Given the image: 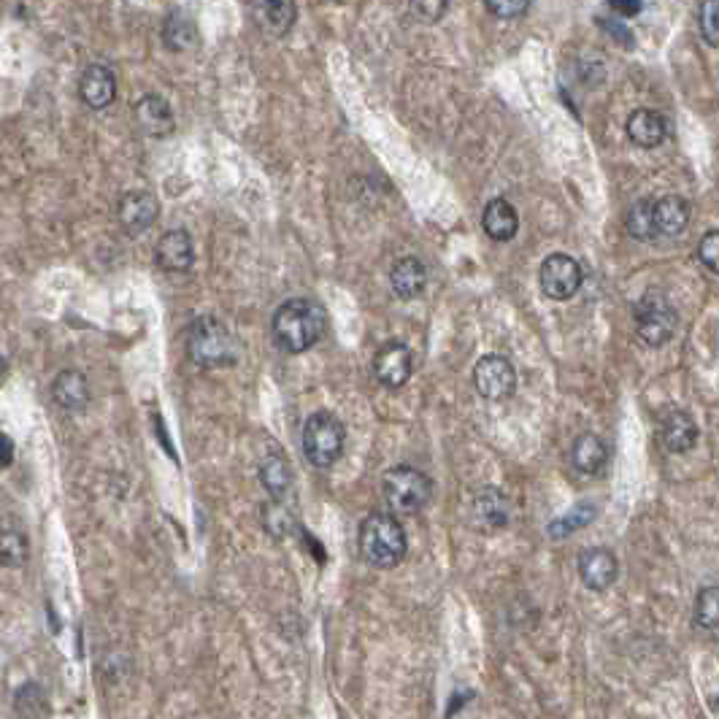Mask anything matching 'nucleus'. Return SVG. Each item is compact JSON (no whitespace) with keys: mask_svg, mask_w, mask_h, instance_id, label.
I'll use <instances>...</instances> for the list:
<instances>
[{"mask_svg":"<svg viewBox=\"0 0 719 719\" xmlns=\"http://www.w3.org/2000/svg\"><path fill=\"white\" fill-rule=\"evenodd\" d=\"M698 260L703 263V268H709L711 274H719V230H711L701 238Z\"/></svg>","mask_w":719,"mask_h":719,"instance_id":"32","label":"nucleus"},{"mask_svg":"<svg viewBox=\"0 0 719 719\" xmlns=\"http://www.w3.org/2000/svg\"><path fill=\"white\" fill-rule=\"evenodd\" d=\"M136 122L146 136L165 138L173 130V111L160 95H146L136 103Z\"/></svg>","mask_w":719,"mask_h":719,"instance_id":"19","label":"nucleus"},{"mask_svg":"<svg viewBox=\"0 0 719 719\" xmlns=\"http://www.w3.org/2000/svg\"><path fill=\"white\" fill-rule=\"evenodd\" d=\"M660 441L668 452L674 455H682V452H690L692 446L698 444V425L695 419L682 409H671L665 411L660 417Z\"/></svg>","mask_w":719,"mask_h":719,"instance_id":"14","label":"nucleus"},{"mask_svg":"<svg viewBox=\"0 0 719 719\" xmlns=\"http://www.w3.org/2000/svg\"><path fill=\"white\" fill-rule=\"evenodd\" d=\"M474 384L487 401H506L517 390V371L503 355H487L476 363Z\"/></svg>","mask_w":719,"mask_h":719,"instance_id":"8","label":"nucleus"},{"mask_svg":"<svg viewBox=\"0 0 719 719\" xmlns=\"http://www.w3.org/2000/svg\"><path fill=\"white\" fill-rule=\"evenodd\" d=\"M357 547H360V555L368 565L395 568L406 557L409 541H406L403 525L392 514H371L360 525Z\"/></svg>","mask_w":719,"mask_h":719,"instance_id":"2","label":"nucleus"},{"mask_svg":"<svg viewBox=\"0 0 719 719\" xmlns=\"http://www.w3.org/2000/svg\"><path fill=\"white\" fill-rule=\"evenodd\" d=\"M446 6H449V0H411V14H414L419 22L433 25V22L444 17Z\"/></svg>","mask_w":719,"mask_h":719,"instance_id":"31","label":"nucleus"},{"mask_svg":"<svg viewBox=\"0 0 719 719\" xmlns=\"http://www.w3.org/2000/svg\"><path fill=\"white\" fill-rule=\"evenodd\" d=\"M119 225L125 228L128 236H141L146 230L152 228L157 222V214H160V203L152 192L136 190L122 195L119 201Z\"/></svg>","mask_w":719,"mask_h":719,"instance_id":"10","label":"nucleus"},{"mask_svg":"<svg viewBox=\"0 0 719 719\" xmlns=\"http://www.w3.org/2000/svg\"><path fill=\"white\" fill-rule=\"evenodd\" d=\"M90 382L82 371H60L52 382V398L60 409L65 411H84L90 406Z\"/></svg>","mask_w":719,"mask_h":719,"instance_id":"15","label":"nucleus"},{"mask_svg":"<svg viewBox=\"0 0 719 719\" xmlns=\"http://www.w3.org/2000/svg\"><path fill=\"white\" fill-rule=\"evenodd\" d=\"M382 495L387 506L398 514H417L433 498V482L428 474L411 465H395L382 476Z\"/></svg>","mask_w":719,"mask_h":719,"instance_id":"5","label":"nucleus"},{"mask_svg":"<svg viewBox=\"0 0 719 719\" xmlns=\"http://www.w3.org/2000/svg\"><path fill=\"white\" fill-rule=\"evenodd\" d=\"M625 225H628V233L636 241H655V198H641L638 203H633Z\"/></svg>","mask_w":719,"mask_h":719,"instance_id":"25","label":"nucleus"},{"mask_svg":"<svg viewBox=\"0 0 719 719\" xmlns=\"http://www.w3.org/2000/svg\"><path fill=\"white\" fill-rule=\"evenodd\" d=\"M260 25L271 36H287L295 25V3L292 0H260Z\"/></svg>","mask_w":719,"mask_h":719,"instance_id":"24","label":"nucleus"},{"mask_svg":"<svg viewBox=\"0 0 719 719\" xmlns=\"http://www.w3.org/2000/svg\"><path fill=\"white\" fill-rule=\"evenodd\" d=\"M411 371H414V357H411L409 346L401 344V341L384 344L374 355L376 382L390 387V390H398L409 382Z\"/></svg>","mask_w":719,"mask_h":719,"instance_id":"9","label":"nucleus"},{"mask_svg":"<svg viewBox=\"0 0 719 719\" xmlns=\"http://www.w3.org/2000/svg\"><path fill=\"white\" fill-rule=\"evenodd\" d=\"M484 233L492 238V241H511V238L519 233V217L514 206L503 198H495V201L487 203L482 217Z\"/></svg>","mask_w":719,"mask_h":719,"instance_id":"22","label":"nucleus"},{"mask_svg":"<svg viewBox=\"0 0 719 719\" xmlns=\"http://www.w3.org/2000/svg\"><path fill=\"white\" fill-rule=\"evenodd\" d=\"M633 319H636L638 338L649 346L668 344L674 338L676 325H679L674 306L665 301V295H660V292L644 295L633 309Z\"/></svg>","mask_w":719,"mask_h":719,"instance_id":"6","label":"nucleus"},{"mask_svg":"<svg viewBox=\"0 0 719 719\" xmlns=\"http://www.w3.org/2000/svg\"><path fill=\"white\" fill-rule=\"evenodd\" d=\"M695 625L703 630L719 628V587H703L695 598Z\"/></svg>","mask_w":719,"mask_h":719,"instance_id":"27","label":"nucleus"},{"mask_svg":"<svg viewBox=\"0 0 719 719\" xmlns=\"http://www.w3.org/2000/svg\"><path fill=\"white\" fill-rule=\"evenodd\" d=\"M328 317L325 309L314 298H290L284 301L274 314L271 333L274 344L287 352V355H303L311 346L319 344V338L325 336Z\"/></svg>","mask_w":719,"mask_h":719,"instance_id":"1","label":"nucleus"},{"mask_svg":"<svg viewBox=\"0 0 719 719\" xmlns=\"http://www.w3.org/2000/svg\"><path fill=\"white\" fill-rule=\"evenodd\" d=\"M698 25H701V36L711 46H719V0H703Z\"/></svg>","mask_w":719,"mask_h":719,"instance_id":"30","label":"nucleus"},{"mask_svg":"<svg viewBox=\"0 0 719 719\" xmlns=\"http://www.w3.org/2000/svg\"><path fill=\"white\" fill-rule=\"evenodd\" d=\"M584 282L582 265L568 255H549L541 263V290L552 301H568L574 298Z\"/></svg>","mask_w":719,"mask_h":719,"instance_id":"7","label":"nucleus"},{"mask_svg":"<svg viewBox=\"0 0 719 719\" xmlns=\"http://www.w3.org/2000/svg\"><path fill=\"white\" fill-rule=\"evenodd\" d=\"M30 547L28 538L17 533V530H3L0 533V565L6 568H22L28 563Z\"/></svg>","mask_w":719,"mask_h":719,"instance_id":"26","label":"nucleus"},{"mask_svg":"<svg viewBox=\"0 0 719 719\" xmlns=\"http://www.w3.org/2000/svg\"><path fill=\"white\" fill-rule=\"evenodd\" d=\"M474 522L484 530H498L509 522V498L495 487H484L476 492L474 506H471Z\"/></svg>","mask_w":719,"mask_h":719,"instance_id":"18","label":"nucleus"},{"mask_svg":"<svg viewBox=\"0 0 719 719\" xmlns=\"http://www.w3.org/2000/svg\"><path fill=\"white\" fill-rule=\"evenodd\" d=\"M609 460V446L603 444L601 436L595 433H582L571 446V465L584 476H592L601 471Z\"/></svg>","mask_w":719,"mask_h":719,"instance_id":"21","label":"nucleus"},{"mask_svg":"<svg viewBox=\"0 0 719 719\" xmlns=\"http://www.w3.org/2000/svg\"><path fill=\"white\" fill-rule=\"evenodd\" d=\"M690 225V203L679 195H663L655 201V230L657 238L682 236Z\"/></svg>","mask_w":719,"mask_h":719,"instance_id":"16","label":"nucleus"},{"mask_svg":"<svg viewBox=\"0 0 719 719\" xmlns=\"http://www.w3.org/2000/svg\"><path fill=\"white\" fill-rule=\"evenodd\" d=\"M390 284L398 298L411 301V298L422 295V290L428 287V268H425V263L419 257H401L398 263L392 265Z\"/></svg>","mask_w":719,"mask_h":719,"instance_id":"17","label":"nucleus"},{"mask_svg":"<svg viewBox=\"0 0 719 719\" xmlns=\"http://www.w3.org/2000/svg\"><path fill=\"white\" fill-rule=\"evenodd\" d=\"M155 260L168 274H187L192 263H195V249H192L190 233L182 228L163 233L155 246Z\"/></svg>","mask_w":719,"mask_h":719,"instance_id":"11","label":"nucleus"},{"mask_svg":"<svg viewBox=\"0 0 719 719\" xmlns=\"http://www.w3.org/2000/svg\"><path fill=\"white\" fill-rule=\"evenodd\" d=\"M6 371H9V365H6V360H3V355H0V382H3Z\"/></svg>","mask_w":719,"mask_h":719,"instance_id":"36","label":"nucleus"},{"mask_svg":"<svg viewBox=\"0 0 719 719\" xmlns=\"http://www.w3.org/2000/svg\"><path fill=\"white\" fill-rule=\"evenodd\" d=\"M498 19H517L528 11L530 0H484Z\"/></svg>","mask_w":719,"mask_h":719,"instance_id":"33","label":"nucleus"},{"mask_svg":"<svg viewBox=\"0 0 719 719\" xmlns=\"http://www.w3.org/2000/svg\"><path fill=\"white\" fill-rule=\"evenodd\" d=\"M303 455L314 468H330L344 455V422L330 411H314L303 425Z\"/></svg>","mask_w":719,"mask_h":719,"instance_id":"4","label":"nucleus"},{"mask_svg":"<svg viewBox=\"0 0 719 719\" xmlns=\"http://www.w3.org/2000/svg\"><path fill=\"white\" fill-rule=\"evenodd\" d=\"M163 41L168 49L182 52V49H187L195 41V25L187 17H182V14H171V17L165 19Z\"/></svg>","mask_w":719,"mask_h":719,"instance_id":"28","label":"nucleus"},{"mask_svg":"<svg viewBox=\"0 0 719 719\" xmlns=\"http://www.w3.org/2000/svg\"><path fill=\"white\" fill-rule=\"evenodd\" d=\"M609 6L619 17H636L644 9V0H609Z\"/></svg>","mask_w":719,"mask_h":719,"instance_id":"34","label":"nucleus"},{"mask_svg":"<svg viewBox=\"0 0 719 719\" xmlns=\"http://www.w3.org/2000/svg\"><path fill=\"white\" fill-rule=\"evenodd\" d=\"M187 355L192 363L209 371L230 368L238 363V341L222 319L203 314L192 322L190 336H187Z\"/></svg>","mask_w":719,"mask_h":719,"instance_id":"3","label":"nucleus"},{"mask_svg":"<svg viewBox=\"0 0 719 719\" xmlns=\"http://www.w3.org/2000/svg\"><path fill=\"white\" fill-rule=\"evenodd\" d=\"M619 574V563L614 552L603 547H592L584 549L579 555V576L587 590L592 592H606L611 584L617 582Z\"/></svg>","mask_w":719,"mask_h":719,"instance_id":"12","label":"nucleus"},{"mask_svg":"<svg viewBox=\"0 0 719 719\" xmlns=\"http://www.w3.org/2000/svg\"><path fill=\"white\" fill-rule=\"evenodd\" d=\"M79 95L90 109H106L117 98V76L109 65H90V68H84L82 79H79Z\"/></svg>","mask_w":719,"mask_h":719,"instance_id":"13","label":"nucleus"},{"mask_svg":"<svg viewBox=\"0 0 719 719\" xmlns=\"http://www.w3.org/2000/svg\"><path fill=\"white\" fill-rule=\"evenodd\" d=\"M592 517H595V509H592L590 503H579L571 514L555 519V522L549 525V533H552V538L571 536V533H576L579 528H584Z\"/></svg>","mask_w":719,"mask_h":719,"instance_id":"29","label":"nucleus"},{"mask_svg":"<svg viewBox=\"0 0 719 719\" xmlns=\"http://www.w3.org/2000/svg\"><path fill=\"white\" fill-rule=\"evenodd\" d=\"M260 479H263V487L271 492L274 501H284L292 490V468L287 463V457L279 455V452L265 455V460L260 463Z\"/></svg>","mask_w":719,"mask_h":719,"instance_id":"23","label":"nucleus"},{"mask_svg":"<svg viewBox=\"0 0 719 719\" xmlns=\"http://www.w3.org/2000/svg\"><path fill=\"white\" fill-rule=\"evenodd\" d=\"M14 460V444H11L9 436L0 433V468H6Z\"/></svg>","mask_w":719,"mask_h":719,"instance_id":"35","label":"nucleus"},{"mask_svg":"<svg viewBox=\"0 0 719 719\" xmlns=\"http://www.w3.org/2000/svg\"><path fill=\"white\" fill-rule=\"evenodd\" d=\"M628 136L633 144L644 146V149H655L668 136V125H665L663 114L652 109H638L628 119Z\"/></svg>","mask_w":719,"mask_h":719,"instance_id":"20","label":"nucleus"}]
</instances>
